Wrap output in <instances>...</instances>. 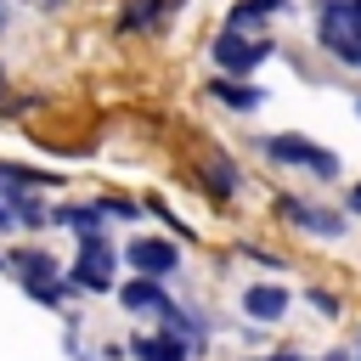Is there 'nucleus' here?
<instances>
[{"instance_id":"f257e3e1","label":"nucleus","mask_w":361,"mask_h":361,"mask_svg":"<svg viewBox=\"0 0 361 361\" xmlns=\"http://www.w3.org/2000/svg\"><path fill=\"white\" fill-rule=\"evenodd\" d=\"M259 152L271 158V164H282V169H305V175H316V180H338V152H327V147H316L310 135H293V130H276V135H259Z\"/></svg>"},{"instance_id":"f03ea898","label":"nucleus","mask_w":361,"mask_h":361,"mask_svg":"<svg viewBox=\"0 0 361 361\" xmlns=\"http://www.w3.org/2000/svg\"><path fill=\"white\" fill-rule=\"evenodd\" d=\"M113 265H118V248L107 237H85L73 265H68V282L85 293H113Z\"/></svg>"},{"instance_id":"7ed1b4c3","label":"nucleus","mask_w":361,"mask_h":361,"mask_svg":"<svg viewBox=\"0 0 361 361\" xmlns=\"http://www.w3.org/2000/svg\"><path fill=\"white\" fill-rule=\"evenodd\" d=\"M271 51H276L271 39H259V34H231V28L209 45V56H214V68H220L226 79H248V73H254Z\"/></svg>"},{"instance_id":"20e7f679","label":"nucleus","mask_w":361,"mask_h":361,"mask_svg":"<svg viewBox=\"0 0 361 361\" xmlns=\"http://www.w3.org/2000/svg\"><path fill=\"white\" fill-rule=\"evenodd\" d=\"M124 265L135 271V276H175L180 271V248L169 243V237H152V231H141V237H130L124 243Z\"/></svg>"},{"instance_id":"39448f33","label":"nucleus","mask_w":361,"mask_h":361,"mask_svg":"<svg viewBox=\"0 0 361 361\" xmlns=\"http://www.w3.org/2000/svg\"><path fill=\"white\" fill-rule=\"evenodd\" d=\"M276 214H282L288 226L310 231V237H344V231H350V220H344L338 209H327V203H310V197H276Z\"/></svg>"},{"instance_id":"423d86ee","label":"nucleus","mask_w":361,"mask_h":361,"mask_svg":"<svg viewBox=\"0 0 361 361\" xmlns=\"http://www.w3.org/2000/svg\"><path fill=\"white\" fill-rule=\"evenodd\" d=\"M288 305H293V293L282 288V282H248L243 288V316H254V322H282L288 316Z\"/></svg>"},{"instance_id":"0eeeda50","label":"nucleus","mask_w":361,"mask_h":361,"mask_svg":"<svg viewBox=\"0 0 361 361\" xmlns=\"http://www.w3.org/2000/svg\"><path fill=\"white\" fill-rule=\"evenodd\" d=\"M203 96H214L220 107H231V113H259L265 107V85H254V79H209L203 85Z\"/></svg>"},{"instance_id":"6e6552de","label":"nucleus","mask_w":361,"mask_h":361,"mask_svg":"<svg viewBox=\"0 0 361 361\" xmlns=\"http://www.w3.org/2000/svg\"><path fill=\"white\" fill-rule=\"evenodd\" d=\"M118 305L130 316H164L169 310V293H164L158 276H130V282H118Z\"/></svg>"},{"instance_id":"1a4fd4ad","label":"nucleus","mask_w":361,"mask_h":361,"mask_svg":"<svg viewBox=\"0 0 361 361\" xmlns=\"http://www.w3.org/2000/svg\"><path fill=\"white\" fill-rule=\"evenodd\" d=\"M51 226L73 231L79 243H85V237H107V231H102V226H107L102 203H56V209H51Z\"/></svg>"},{"instance_id":"9d476101","label":"nucleus","mask_w":361,"mask_h":361,"mask_svg":"<svg viewBox=\"0 0 361 361\" xmlns=\"http://www.w3.org/2000/svg\"><path fill=\"white\" fill-rule=\"evenodd\" d=\"M158 327H164L169 338H180L186 350H203V344H209V316H192V310H180V305H169V310L158 316Z\"/></svg>"},{"instance_id":"9b49d317","label":"nucleus","mask_w":361,"mask_h":361,"mask_svg":"<svg viewBox=\"0 0 361 361\" xmlns=\"http://www.w3.org/2000/svg\"><path fill=\"white\" fill-rule=\"evenodd\" d=\"M11 276L28 288V282H45V276H62V265H56L45 248H17V254H11Z\"/></svg>"},{"instance_id":"f8f14e48","label":"nucleus","mask_w":361,"mask_h":361,"mask_svg":"<svg viewBox=\"0 0 361 361\" xmlns=\"http://www.w3.org/2000/svg\"><path fill=\"white\" fill-rule=\"evenodd\" d=\"M276 11H288V0H237L231 6V17H226V28L231 34H254L265 17H276Z\"/></svg>"},{"instance_id":"ddd939ff","label":"nucleus","mask_w":361,"mask_h":361,"mask_svg":"<svg viewBox=\"0 0 361 361\" xmlns=\"http://www.w3.org/2000/svg\"><path fill=\"white\" fill-rule=\"evenodd\" d=\"M130 355H135V361H186V344H180V338H169V333L158 327V333L130 338Z\"/></svg>"},{"instance_id":"4468645a","label":"nucleus","mask_w":361,"mask_h":361,"mask_svg":"<svg viewBox=\"0 0 361 361\" xmlns=\"http://www.w3.org/2000/svg\"><path fill=\"white\" fill-rule=\"evenodd\" d=\"M203 164H209V180H197V186H209L214 197H231V192L243 186V169H237V164H231L226 152H209Z\"/></svg>"},{"instance_id":"2eb2a0df","label":"nucleus","mask_w":361,"mask_h":361,"mask_svg":"<svg viewBox=\"0 0 361 361\" xmlns=\"http://www.w3.org/2000/svg\"><path fill=\"white\" fill-rule=\"evenodd\" d=\"M0 186H28V192H45V186H62V175L34 169V164H6V158H0Z\"/></svg>"},{"instance_id":"dca6fc26","label":"nucleus","mask_w":361,"mask_h":361,"mask_svg":"<svg viewBox=\"0 0 361 361\" xmlns=\"http://www.w3.org/2000/svg\"><path fill=\"white\" fill-rule=\"evenodd\" d=\"M102 214H107V220H113V214H118V220H141V209H135L130 197H102Z\"/></svg>"},{"instance_id":"f3484780","label":"nucleus","mask_w":361,"mask_h":361,"mask_svg":"<svg viewBox=\"0 0 361 361\" xmlns=\"http://www.w3.org/2000/svg\"><path fill=\"white\" fill-rule=\"evenodd\" d=\"M305 299H310V310H322V316H338V293H333V288H310Z\"/></svg>"},{"instance_id":"a211bd4d","label":"nucleus","mask_w":361,"mask_h":361,"mask_svg":"<svg viewBox=\"0 0 361 361\" xmlns=\"http://www.w3.org/2000/svg\"><path fill=\"white\" fill-rule=\"evenodd\" d=\"M243 254H248V259H259V265H271V271H282V259H276V254H265V248H254V243H243Z\"/></svg>"},{"instance_id":"6ab92c4d","label":"nucleus","mask_w":361,"mask_h":361,"mask_svg":"<svg viewBox=\"0 0 361 361\" xmlns=\"http://www.w3.org/2000/svg\"><path fill=\"white\" fill-rule=\"evenodd\" d=\"M254 361H299L293 350H276V355H254Z\"/></svg>"},{"instance_id":"aec40b11","label":"nucleus","mask_w":361,"mask_h":361,"mask_svg":"<svg viewBox=\"0 0 361 361\" xmlns=\"http://www.w3.org/2000/svg\"><path fill=\"white\" fill-rule=\"evenodd\" d=\"M350 214H361V180L350 186Z\"/></svg>"},{"instance_id":"412c9836","label":"nucleus","mask_w":361,"mask_h":361,"mask_svg":"<svg viewBox=\"0 0 361 361\" xmlns=\"http://www.w3.org/2000/svg\"><path fill=\"white\" fill-rule=\"evenodd\" d=\"M34 6H45V11H56V6H68V0H34Z\"/></svg>"},{"instance_id":"4be33fe9","label":"nucleus","mask_w":361,"mask_h":361,"mask_svg":"<svg viewBox=\"0 0 361 361\" xmlns=\"http://www.w3.org/2000/svg\"><path fill=\"white\" fill-rule=\"evenodd\" d=\"M322 361H355V355H344V350H333V355H322Z\"/></svg>"},{"instance_id":"5701e85b","label":"nucleus","mask_w":361,"mask_h":361,"mask_svg":"<svg viewBox=\"0 0 361 361\" xmlns=\"http://www.w3.org/2000/svg\"><path fill=\"white\" fill-rule=\"evenodd\" d=\"M6 23H11V11H6V6H0V34H6Z\"/></svg>"},{"instance_id":"b1692460","label":"nucleus","mask_w":361,"mask_h":361,"mask_svg":"<svg viewBox=\"0 0 361 361\" xmlns=\"http://www.w3.org/2000/svg\"><path fill=\"white\" fill-rule=\"evenodd\" d=\"M79 361H102V355H79Z\"/></svg>"},{"instance_id":"393cba45","label":"nucleus","mask_w":361,"mask_h":361,"mask_svg":"<svg viewBox=\"0 0 361 361\" xmlns=\"http://www.w3.org/2000/svg\"><path fill=\"white\" fill-rule=\"evenodd\" d=\"M355 361H361V350H355Z\"/></svg>"},{"instance_id":"a878e982","label":"nucleus","mask_w":361,"mask_h":361,"mask_svg":"<svg viewBox=\"0 0 361 361\" xmlns=\"http://www.w3.org/2000/svg\"><path fill=\"white\" fill-rule=\"evenodd\" d=\"M355 113H361V102H355Z\"/></svg>"},{"instance_id":"bb28decb","label":"nucleus","mask_w":361,"mask_h":361,"mask_svg":"<svg viewBox=\"0 0 361 361\" xmlns=\"http://www.w3.org/2000/svg\"><path fill=\"white\" fill-rule=\"evenodd\" d=\"M355 68H361V62H355Z\"/></svg>"}]
</instances>
